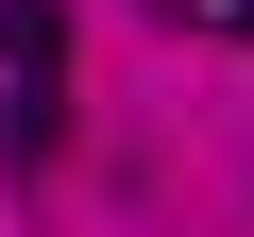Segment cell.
Wrapping results in <instances>:
<instances>
[{"label": "cell", "instance_id": "6da1fadb", "mask_svg": "<svg viewBox=\"0 0 254 237\" xmlns=\"http://www.w3.org/2000/svg\"><path fill=\"white\" fill-rule=\"evenodd\" d=\"M0 170H17V186L51 170V68H0Z\"/></svg>", "mask_w": 254, "mask_h": 237}, {"label": "cell", "instance_id": "7a4b0ae2", "mask_svg": "<svg viewBox=\"0 0 254 237\" xmlns=\"http://www.w3.org/2000/svg\"><path fill=\"white\" fill-rule=\"evenodd\" d=\"M0 68H51L68 85V17H51V0H0Z\"/></svg>", "mask_w": 254, "mask_h": 237}]
</instances>
